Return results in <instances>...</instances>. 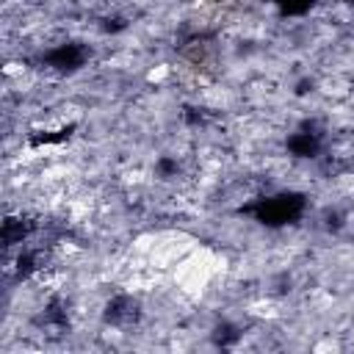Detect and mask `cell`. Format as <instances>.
Segmentation results:
<instances>
[{
  "label": "cell",
  "instance_id": "2",
  "mask_svg": "<svg viewBox=\"0 0 354 354\" xmlns=\"http://www.w3.org/2000/svg\"><path fill=\"white\" fill-rule=\"evenodd\" d=\"M53 61L58 64V66H66V64H75V61H80V50L77 47H64V50H58L55 55H53Z\"/></svg>",
  "mask_w": 354,
  "mask_h": 354
},
{
  "label": "cell",
  "instance_id": "1",
  "mask_svg": "<svg viewBox=\"0 0 354 354\" xmlns=\"http://www.w3.org/2000/svg\"><path fill=\"white\" fill-rule=\"evenodd\" d=\"M301 213V199L299 196H274L257 207V218L268 224H285Z\"/></svg>",
  "mask_w": 354,
  "mask_h": 354
},
{
  "label": "cell",
  "instance_id": "3",
  "mask_svg": "<svg viewBox=\"0 0 354 354\" xmlns=\"http://www.w3.org/2000/svg\"><path fill=\"white\" fill-rule=\"evenodd\" d=\"M282 3H285L288 11H304V8H310L313 0H282Z\"/></svg>",
  "mask_w": 354,
  "mask_h": 354
}]
</instances>
